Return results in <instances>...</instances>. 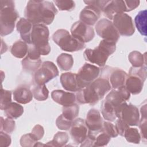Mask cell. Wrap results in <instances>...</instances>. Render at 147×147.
Wrapping results in <instances>:
<instances>
[{"mask_svg": "<svg viewBox=\"0 0 147 147\" xmlns=\"http://www.w3.org/2000/svg\"><path fill=\"white\" fill-rule=\"evenodd\" d=\"M57 10L52 2L29 1L25 9V17L33 25H48L54 20Z\"/></svg>", "mask_w": 147, "mask_h": 147, "instance_id": "1", "label": "cell"}, {"mask_svg": "<svg viewBox=\"0 0 147 147\" xmlns=\"http://www.w3.org/2000/svg\"><path fill=\"white\" fill-rule=\"evenodd\" d=\"M111 88L106 78H97L86 87L76 91V100L80 104L94 105L102 99Z\"/></svg>", "mask_w": 147, "mask_h": 147, "instance_id": "2", "label": "cell"}, {"mask_svg": "<svg viewBox=\"0 0 147 147\" xmlns=\"http://www.w3.org/2000/svg\"><path fill=\"white\" fill-rule=\"evenodd\" d=\"M116 50V43L102 40L94 49H86L83 56L85 60L91 63L103 67L110 55Z\"/></svg>", "mask_w": 147, "mask_h": 147, "instance_id": "3", "label": "cell"}, {"mask_svg": "<svg viewBox=\"0 0 147 147\" xmlns=\"http://www.w3.org/2000/svg\"><path fill=\"white\" fill-rule=\"evenodd\" d=\"M0 4V33L1 36H5L14 30L18 13L15 9L14 1L1 0Z\"/></svg>", "mask_w": 147, "mask_h": 147, "instance_id": "4", "label": "cell"}, {"mask_svg": "<svg viewBox=\"0 0 147 147\" xmlns=\"http://www.w3.org/2000/svg\"><path fill=\"white\" fill-rule=\"evenodd\" d=\"M52 40L62 50L76 52L85 48V44L74 37L65 29H58L52 35Z\"/></svg>", "mask_w": 147, "mask_h": 147, "instance_id": "5", "label": "cell"}, {"mask_svg": "<svg viewBox=\"0 0 147 147\" xmlns=\"http://www.w3.org/2000/svg\"><path fill=\"white\" fill-rule=\"evenodd\" d=\"M49 32L48 27L44 24L33 25L31 44L33 45L41 55H47L51 52L48 42Z\"/></svg>", "mask_w": 147, "mask_h": 147, "instance_id": "6", "label": "cell"}, {"mask_svg": "<svg viewBox=\"0 0 147 147\" xmlns=\"http://www.w3.org/2000/svg\"><path fill=\"white\" fill-rule=\"evenodd\" d=\"M117 118L121 119L129 126H138L140 122V113L138 108L126 102L122 103L115 109Z\"/></svg>", "mask_w": 147, "mask_h": 147, "instance_id": "7", "label": "cell"}, {"mask_svg": "<svg viewBox=\"0 0 147 147\" xmlns=\"http://www.w3.org/2000/svg\"><path fill=\"white\" fill-rule=\"evenodd\" d=\"M97 34L103 40L117 43L119 38V34L110 20L103 18L99 20L95 26Z\"/></svg>", "mask_w": 147, "mask_h": 147, "instance_id": "8", "label": "cell"}, {"mask_svg": "<svg viewBox=\"0 0 147 147\" xmlns=\"http://www.w3.org/2000/svg\"><path fill=\"white\" fill-rule=\"evenodd\" d=\"M59 75V71L55 64L49 61H44L35 72L34 79L37 85H43Z\"/></svg>", "mask_w": 147, "mask_h": 147, "instance_id": "9", "label": "cell"}, {"mask_svg": "<svg viewBox=\"0 0 147 147\" xmlns=\"http://www.w3.org/2000/svg\"><path fill=\"white\" fill-rule=\"evenodd\" d=\"M100 73V68L93 64L86 63L76 74L77 79L80 88L82 89L98 77Z\"/></svg>", "mask_w": 147, "mask_h": 147, "instance_id": "10", "label": "cell"}, {"mask_svg": "<svg viewBox=\"0 0 147 147\" xmlns=\"http://www.w3.org/2000/svg\"><path fill=\"white\" fill-rule=\"evenodd\" d=\"M112 20L119 35L130 36L134 34L135 28L131 17L128 14L125 13L117 14L113 17Z\"/></svg>", "mask_w": 147, "mask_h": 147, "instance_id": "11", "label": "cell"}, {"mask_svg": "<svg viewBox=\"0 0 147 147\" xmlns=\"http://www.w3.org/2000/svg\"><path fill=\"white\" fill-rule=\"evenodd\" d=\"M71 33L74 37L84 43L91 41L95 36L94 29L80 21H76L72 25Z\"/></svg>", "mask_w": 147, "mask_h": 147, "instance_id": "12", "label": "cell"}, {"mask_svg": "<svg viewBox=\"0 0 147 147\" xmlns=\"http://www.w3.org/2000/svg\"><path fill=\"white\" fill-rule=\"evenodd\" d=\"M70 136L76 145L82 144L86 138L88 134V127L85 120L81 118L75 119L70 129Z\"/></svg>", "mask_w": 147, "mask_h": 147, "instance_id": "13", "label": "cell"}, {"mask_svg": "<svg viewBox=\"0 0 147 147\" xmlns=\"http://www.w3.org/2000/svg\"><path fill=\"white\" fill-rule=\"evenodd\" d=\"M130 96V93L125 86L118 89L112 90L106 96L105 100L111 105L114 109L122 103L128 100Z\"/></svg>", "mask_w": 147, "mask_h": 147, "instance_id": "14", "label": "cell"}, {"mask_svg": "<svg viewBox=\"0 0 147 147\" xmlns=\"http://www.w3.org/2000/svg\"><path fill=\"white\" fill-rule=\"evenodd\" d=\"M85 122L88 131L98 133L102 130L103 121L99 111L96 109H92L89 110Z\"/></svg>", "mask_w": 147, "mask_h": 147, "instance_id": "15", "label": "cell"}, {"mask_svg": "<svg viewBox=\"0 0 147 147\" xmlns=\"http://www.w3.org/2000/svg\"><path fill=\"white\" fill-rule=\"evenodd\" d=\"M125 12H127L125 1H107L102 10L104 15L110 20L115 14Z\"/></svg>", "mask_w": 147, "mask_h": 147, "instance_id": "16", "label": "cell"}, {"mask_svg": "<svg viewBox=\"0 0 147 147\" xmlns=\"http://www.w3.org/2000/svg\"><path fill=\"white\" fill-rule=\"evenodd\" d=\"M101 11L92 5L86 6L80 12V21L88 26H92L96 24L100 17Z\"/></svg>", "mask_w": 147, "mask_h": 147, "instance_id": "17", "label": "cell"}, {"mask_svg": "<svg viewBox=\"0 0 147 147\" xmlns=\"http://www.w3.org/2000/svg\"><path fill=\"white\" fill-rule=\"evenodd\" d=\"M51 97L55 102L63 106L72 105L76 101L75 94L61 90H53L51 93Z\"/></svg>", "mask_w": 147, "mask_h": 147, "instance_id": "18", "label": "cell"}, {"mask_svg": "<svg viewBox=\"0 0 147 147\" xmlns=\"http://www.w3.org/2000/svg\"><path fill=\"white\" fill-rule=\"evenodd\" d=\"M60 80L63 87L67 91L76 92L80 90L76 74L72 72H65L61 75Z\"/></svg>", "mask_w": 147, "mask_h": 147, "instance_id": "19", "label": "cell"}, {"mask_svg": "<svg viewBox=\"0 0 147 147\" xmlns=\"http://www.w3.org/2000/svg\"><path fill=\"white\" fill-rule=\"evenodd\" d=\"M144 82L145 80L137 75L129 74L125 82V87L130 94L137 95L142 90Z\"/></svg>", "mask_w": 147, "mask_h": 147, "instance_id": "20", "label": "cell"}, {"mask_svg": "<svg viewBox=\"0 0 147 147\" xmlns=\"http://www.w3.org/2000/svg\"><path fill=\"white\" fill-rule=\"evenodd\" d=\"M33 25L26 18H21L16 25L17 31L20 33L23 41L28 44H31V34Z\"/></svg>", "mask_w": 147, "mask_h": 147, "instance_id": "21", "label": "cell"}, {"mask_svg": "<svg viewBox=\"0 0 147 147\" xmlns=\"http://www.w3.org/2000/svg\"><path fill=\"white\" fill-rule=\"evenodd\" d=\"M127 76L128 75L125 71L121 69H115L111 73L109 78L111 87L114 89H118L125 86Z\"/></svg>", "mask_w": 147, "mask_h": 147, "instance_id": "22", "label": "cell"}, {"mask_svg": "<svg viewBox=\"0 0 147 147\" xmlns=\"http://www.w3.org/2000/svg\"><path fill=\"white\" fill-rule=\"evenodd\" d=\"M32 92L28 87L21 86L17 87L13 92V98L15 101L21 104L29 103L33 99Z\"/></svg>", "mask_w": 147, "mask_h": 147, "instance_id": "23", "label": "cell"}, {"mask_svg": "<svg viewBox=\"0 0 147 147\" xmlns=\"http://www.w3.org/2000/svg\"><path fill=\"white\" fill-rule=\"evenodd\" d=\"M21 63L25 70L29 72H36L41 64V60L40 57H36L27 55Z\"/></svg>", "mask_w": 147, "mask_h": 147, "instance_id": "24", "label": "cell"}, {"mask_svg": "<svg viewBox=\"0 0 147 147\" xmlns=\"http://www.w3.org/2000/svg\"><path fill=\"white\" fill-rule=\"evenodd\" d=\"M28 45L24 41L18 40L14 42L11 48L10 52L14 57L21 59L24 57L28 53Z\"/></svg>", "mask_w": 147, "mask_h": 147, "instance_id": "25", "label": "cell"}, {"mask_svg": "<svg viewBox=\"0 0 147 147\" xmlns=\"http://www.w3.org/2000/svg\"><path fill=\"white\" fill-rule=\"evenodd\" d=\"M6 116L12 119H16L21 117L24 113V108L20 104L16 102L10 103L5 109Z\"/></svg>", "mask_w": 147, "mask_h": 147, "instance_id": "26", "label": "cell"}, {"mask_svg": "<svg viewBox=\"0 0 147 147\" xmlns=\"http://www.w3.org/2000/svg\"><path fill=\"white\" fill-rule=\"evenodd\" d=\"M146 10L140 11L134 18L136 26L141 34L146 36Z\"/></svg>", "mask_w": 147, "mask_h": 147, "instance_id": "27", "label": "cell"}, {"mask_svg": "<svg viewBox=\"0 0 147 147\" xmlns=\"http://www.w3.org/2000/svg\"><path fill=\"white\" fill-rule=\"evenodd\" d=\"M56 61L59 67L63 71L71 69L74 65V59L71 55L68 53H61L57 57Z\"/></svg>", "mask_w": 147, "mask_h": 147, "instance_id": "28", "label": "cell"}, {"mask_svg": "<svg viewBox=\"0 0 147 147\" xmlns=\"http://www.w3.org/2000/svg\"><path fill=\"white\" fill-rule=\"evenodd\" d=\"M146 53L142 54L140 52L134 51L131 52L128 59L133 67H141L146 65Z\"/></svg>", "mask_w": 147, "mask_h": 147, "instance_id": "29", "label": "cell"}, {"mask_svg": "<svg viewBox=\"0 0 147 147\" xmlns=\"http://www.w3.org/2000/svg\"><path fill=\"white\" fill-rule=\"evenodd\" d=\"M68 140L69 136L67 133L59 131L54 136L53 140L45 144V145L61 147L65 145Z\"/></svg>", "mask_w": 147, "mask_h": 147, "instance_id": "30", "label": "cell"}, {"mask_svg": "<svg viewBox=\"0 0 147 147\" xmlns=\"http://www.w3.org/2000/svg\"><path fill=\"white\" fill-rule=\"evenodd\" d=\"M101 113L103 118L109 121L113 122L117 118L114 108L106 100H103L101 106Z\"/></svg>", "mask_w": 147, "mask_h": 147, "instance_id": "31", "label": "cell"}, {"mask_svg": "<svg viewBox=\"0 0 147 147\" xmlns=\"http://www.w3.org/2000/svg\"><path fill=\"white\" fill-rule=\"evenodd\" d=\"M79 106L74 103L71 105L63 106L62 109V114L67 119L73 121L79 114Z\"/></svg>", "mask_w": 147, "mask_h": 147, "instance_id": "32", "label": "cell"}, {"mask_svg": "<svg viewBox=\"0 0 147 147\" xmlns=\"http://www.w3.org/2000/svg\"><path fill=\"white\" fill-rule=\"evenodd\" d=\"M32 94L33 97L37 100L42 101L48 99L49 95V91L45 84L37 85L32 89Z\"/></svg>", "mask_w": 147, "mask_h": 147, "instance_id": "33", "label": "cell"}, {"mask_svg": "<svg viewBox=\"0 0 147 147\" xmlns=\"http://www.w3.org/2000/svg\"><path fill=\"white\" fill-rule=\"evenodd\" d=\"M126 141L130 143L139 144L141 141V135L136 128L128 127L125 131L123 136Z\"/></svg>", "mask_w": 147, "mask_h": 147, "instance_id": "34", "label": "cell"}, {"mask_svg": "<svg viewBox=\"0 0 147 147\" xmlns=\"http://www.w3.org/2000/svg\"><path fill=\"white\" fill-rule=\"evenodd\" d=\"M15 127L16 123L13 119L8 117L3 119L2 117H1V131L6 133H11L14 130Z\"/></svg>", "mask_w": 147, "mask_h": 147, "instance_id": "35", "label": "cell"}, {"mask_svg": "<svg viewBox=\"0 0 147 147\" xmlns=\"http://www.w3.org/2000/svg\"><path fill=\"white\" fill-rule=\"evenodd\" d=\"M111 137L102 131H99L95 136L94 146H103L108 144Z\"/></svg>", "mask_w": 147, "mask_h": 147, "instance_id": "36", "label": "cell"}, {"mask_svg": "<svg viewBox=\"0 0 147 147\" xmlns=\"http://www.w3.org/2000/svg\"><path fill=\"white\" fill-rule=\"evenodd\" d=\"M53 2L55 5L61 11H71L75 7V2L73 1L55 0Z\"/></svg>", "mask_w": 147, "mask_h": 147, "instance_id": "37", "label": "cell"}, {"mask_svg": "<svg viewBox=\"0 0 147 147\" xmlns=\"http://www.w3.org/2000/svg\"><path fill=\"white\" fill-rule=\"evenodd\" d=\"M11 102V92L10 91L4 90L1 87V100H0L1 109L4 110V109Z\"/></svg>", "mask_w": 147, "mask_h": 147, "instance_id": "38", "label": "cell"}, {"mask_svg": "<svg viewBox=\"0 0 147 147\" xmlns=\"http://www.w3.org/2000/svg\"><path fill=\"white\" fill-rule=\"evenodd\" d=\"M37 142V140L31 133L23 135L20 139V144L23 147L34 146Z\"/></svg>", "mask_w": 147, "mask_h": 147, "instance_id": "39", "label": "cell"}, {"mask_svg": "<svg viewBox=\"0 0 147 147\" xmlns=\"http://www.w3.org/2000/svg\"><path fill=\"white\" fill-rule=\"evenodd\" d=\"M72 122L73 121L65 118L63 114H61L56 119V124L59 129L62 130H67L71 128Z\"/></svg>", "mask_w": 147, "mask_h": 147, "instance_id": "40", "label": "cell"}, {"mask_svg": "<svg viewBox=\"0 0 147 147\" xmlns=\"http://www.w3.org/2000/svg\"><path fill=\"white\" fill-rule=\"evenodd\" d=\"M102 130L111 138L116 137L118 135L115 125H114L110 122H103Z\"/></svg>", "mask_w": 147, "mask_h": 147, "instance_id": "41", "label": "cell"}, {"mask_svg": "<svg viewBox=\"0 0 147 147\" xmlns=\"http://www.w3.org/2000/svg\"><path fill=\"white\" fill-rule=\"evenodd\" d=\"M129 74H133L140 77L144 80L146 78V65L141 67H133L130 68Z\"/></svg>", "mask_w": 147, "mask_h": 147, "instance_id": "42", "label": "cell"}, {"mask_svg": "<svg viewBox=\"0 0 147 147\" xmlns=\"http://www.w3.org/2000/svg\"><path fill=\"white\" fill-rule=\"evenodd\" d=\"M31 133L35 137V138L38 141L44 136V130L43 127L40 125H36L33 128Z\"/></svg>", "mask_w": 147, "mask_h": 147, "instance_id": "43", "label": "cell"}, {"mask_svg": "<svg viewBox=\"0 0 147 147\" xmlns=\"http://www.w3.org/2000/svg\"><path fill=\"white\" fill-rule=\"evenodd\" d=\"M115 126L116 127V129L118 131V134H119L121 136H124V133L125 130L127 128L129 127L128 125H127L126 123H125L123 121H122L121 119H118L115 122Z\"/></svg>", "mask_w": 147, "mask_h": 147, "instance_id": "44", "label": "cell"}, {"mask_svg": "<svg viewBox=\"0 0 147 147\" xmlns=\"http://www.w3.org/2000/svg\"><path fill=\"white\" fill-rule=\"evenodd\" d=\"M11 137L7 133L1 131L0 132V146L2 147L9 146L11 144Z\"/></svg>", "mask_w": 147, "mask_h": 147, "instance_id": "45", "label": "cell"}, {"mask_svg": "<svg viewBox=\"0 0 147 147\" xmlns=\"http://www.w3.org/2000/svg\"><path fill=\"white\" fill-rule=\"evenodd\" d=\"M142 137L146 140V118H141L138 123Z\"/></svg>", "mask_w": 147, "mask_h": 147, "instance_id": "46", "label": "cell"}, {"mask_svg": "<svg viewBox=\"0 0 147 147\" xmlns=\"http://www.w3.org/2000/svg\"><path fill=\"white\" fill-rule=\"evenodd\" d=\"M140 1H125L127 12L132 11L136 9L140 5Z\"/></svg>", "mask_w": 147, "mask_h": 147, "instance_id": "47", "label": "cell"}, {"mask_svg": "<svg viewBox=\"0 0 147 147\" xmlns=\"http://www.w3.org/2000/svg\"><path fill=\"white\" fill-rule=\"evenodd\" d=\"M141 118H146V104L145 103L144 105L141 107Z\"/></svg>", "mask_w": 147, "mask_h": 147, "instance_id": "48", "label": "cell"}]
</instances>
